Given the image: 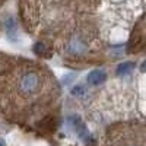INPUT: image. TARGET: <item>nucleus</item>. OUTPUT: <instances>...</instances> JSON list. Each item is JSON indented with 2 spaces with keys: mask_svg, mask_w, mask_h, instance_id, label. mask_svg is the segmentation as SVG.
<instances>
[{
  "mask_svg": "<svg viewBox=\"0 0 146 146\" xmlns=\"http://www.w3.org/2000/svg\"><path fill=\"white\" fill-rule=\"evenodd\" d=\"M105 78H107V75H105V72H102V70H92L89 75H88V80L92 85L102 83L105 80Z\"/></svg>",
  "mask_w": 146,
  "mask_h": 146,
  "instance_id": "obj_3",
  "label": "nucleus"
},
{
  "mask_svg": "<svg viewBox=\"0 0 146 146\" xmlns=\"http://www.w3.org/2000/svg\"><path fill=\"white\" fill-rule=\"evenodd\" d=\"M110 146H146V127H129L115 131Z\"/></svg>",
  "mask_w": 146,
  "mask_h": 146,
  "instance_id": "obj_2",
  "label": "nucleus"
},
{
  "mask_svg": "<svg viewBox=\"0 0 146 146\" xmlns=\"http://www.w3.org/2000/svg\"><path fill=\"white\" fill-rule=\"evenodd\" d=\"M34 51H35L36 54H40V56H42V54L45 53V47H44L42 44H40V42H38V44H36V45L34 47Z\"/></svg>",
  "mask_w": 146,
  "mask_h": 146,
  "instance_id": "obj_6",
  "label": "nucleus"
},
{
  "mask_svg": "<svg viewBox=\"0 0 146 146\" xmlns=\"http://www.w3.org/2000/svg\"><path fill=\"white\" fill-rule=\"evenodd\" d=\"M135 67V63L133 62H126V63H121L117 67V75H126V73H130V70Z\"/></svg>",
  "mask_w": 146,
  "mask_h": 146,
  "instance_id": "obj_5",
  "label": "nucleus"
},
{
  "mask_svg": "<svg viewBox=\"0 0 146 146\" xmlns=\"http://www.w3.org/2000/svg\"><path fill=\"white\" fill-rule=\"evenodd\" d=\"M0 146H5V142H3L2 139H0Z\"/></svg>",
  "mask_w": 146,
  "mask_h": 146,
  "instance_id": "obj_8",
  "label": "nucleus"
},
{
  "mask_svg": "<svg viewBox=\"0 0 146 146\" xmlns=\"http://www.w3.org/2000/svg\"><path fill=\"white\" fill-rule=\"evenodd\" d=\"M9 89L10 98L9 102L12 105H25L28 102L36 104L41 96L44 95V89L51 86V82L47 79V73L42 69L23 67L16 69L13 73L9 75Z\"/></svg>",
  "mask_w": 146,
  "mask_h": 146,
  "instance_id": "obj_1",
  "label": "nucleus"
},
{
  "mask_svg": "<svg viewBox=\"0 0 146 146\" xmlns=\"http://www.w3.org/2000/svg\"><path fill=\"white\" fill-rule=\"evenodd\" d=\"M72 121H73V124H75V127H76L78 135H79L82 139H85V142H89L88 130H86V127H85V126L82 124V121H80L79 118H76V117H73V118H72Z\"/></svg>",
  "mask_w": 146,
  "mask_h": 146,
  "instance_id": "obj_4",
  "label": "nucleus"
},
{
  "mask_svg": "<svg viewBox=\"0 0 146 146\" xmlns=\"http://www.w3.org/2000/svg\"><path fill=\"white\" fill-rule=\"evenodd\" d=\"M140 69H142L143 72H146V60H145V62L142 63V66H140Z\"/></svg>",
  "mask_w": 146,
  "mask_h": 146,
  "instance_id": "obj_7",
  "label": "nucleus"
}]
</instances>
